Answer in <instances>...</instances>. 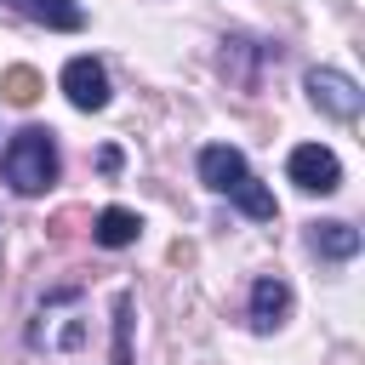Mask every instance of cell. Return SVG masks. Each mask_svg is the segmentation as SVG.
<instances>
[{"mask_svg": "<svg viewBox=\"0 0 365 365\" xmlns=\"http://www.w3.org/2000/svg\"><path fill=\"white\" fill-rule=\"evenodd\" d=\"M6 182L17 194H46L57 182V143H51V131L23 125L11 137V148H6Z\"/></svg>", "mask_w": 365, "mask_h": 365, "instance_id": "obj_1", "label": "cell"}, {"mask_svg": "<svg viewBox=\"0 0 365 365\" xmlns=\"http://www.w3.org/2000/svg\"><path fill=\"white\" fill-rule=\"evenodd\" d=\"M308 97H314V108H325L331 120H354V114L365 108V91H359L342 68H308Z\"/></svg>", "mask_w": 365, "mask_h": 365, "instance_id": "obj_2", "label": "cell"}, {"mask_svg": "<svg viewBox=\"0 0 365 365\" xmlns=\"http://www.w3.org/2000/svg\"><path fill=\"white\" fill-rule=\"evenodd\" d=\"M291 182L302 194H331V188H342V165H336L331 148L302 143V148H291Z\"/></svg>", "mask_w": 365, "mask_h": 365, "instance_id": "obj_3", "label": "cell"}, {"mask_svg": "<svg viewBox=\"0 0 365 365\" xmlns=\"http://www.w3.org/2000/svg\"><path fill=\"white\" fill-rule=\"evenodd\" d=\"M63 91H68V103L86 108V114L108 108V74H103V63H91V57H68V68H63Z\"/></svg>", "mask_w": 365, "mask_h": 365, "instance_id": "obj_4", "label": "cell"}, {"mask_svg": "<svg viewBox=\"0 0 365 365\" xmlns=\"http://www.w3.org/2000/svg\"><path fill=\"white\" fill-rule=\"evenodd\" d=\"M245 177H251V171H245V154H240V148L211 143V148L200 154V182H205L211 194H228V200H234V188H240Z\"/></svg>", "mask_w": 365, "mask_h": 365, "instance_id": "obj_5", "label": "cell"}, {"mask_svg": "<svg viewBox=\"0 0 365 365\" xmlns=\"http://www.w3.org/2000/svg\"><path fill=\"white\" fill-rule=\"evenodd\" d=\"M285 314H291V285L285 279H274V274H262L257 285H251V331H274V325H285Z\"/></svg>", "mask_w": 365, "mask_h": 365, "instance_id": "obj_6", "label": "cell"}, {"mask_svg": "<svg viewBox=\"0 0 365 365\" xmlns=\"http://www.w3.org/2000/svg\"><path fill=\"white\" fill-rule=\"evenodd\" d=\"M17 17H29V23H46V29H63V34H74V29H86V11H80V0H6Z\"/></svg>", "mask_w": 365, "mask_h": 365, "instance_id": "obj_7", "label": "cell"}, {"mask_svg": "<svg viewBox=\"0 0 365 365\" xmlns=\"http://www.w3.org/2000/svg\"><path fill=\"white\" fill-rule=\"evenodd\" d=\"M137 228H143V222H137V211H125V205H108V211L97 217V228H91V234H97V245L120 251V245H131V240H137Z\"/></svg>", "mask_w": 365, "mask_h": 365, "instance_id": "obj_8", "label": "cell"}, {"mask_svg": "<svg viewBox=\"0 0 365 365\" xmlns=\"http://www.w3.org/2000/svg\"><path fill=\"white\" fill-rule=\"evenodd\" d=\"M0 91H6V103H17V108H29V103H40V91H46V80L29 68V63H11L6 74H0Z\"/></svg>", "mask_w": 365, "mask_h": 365, "instance_id": "obj_9", "label": "cell"}, {"mask_svg": "<svg viewBox=\"0 0 365 365\" xmlns=\"http://www.w3.org/2000/svg\"><path fill=\"white\" fill-rule=\"evenodd\" d=\"M314 251L342 262V257L359 251V228H354V222H319V228H314Z\"/></svg>", "mask_w": 365, "mask_h": 365, "instance_id": "obj_10", "label": "cell"}, {"mask_svg": "<svg viewBox=\"0 0 365 365\" xmlns=\"http://www.w3.org/2000/svg\"><path fill=\"white\" fill-rule=\"evenodd\" d=\"M234 200H240V211H245V217H257V222H268V217H274V194H268L257 177H245V182L234 188Z\"/></svg>", "mask_w": 365, "mask_h": 365, "instance_id": "obj_11", "label": "cell"}]
</instances>
